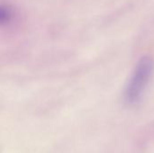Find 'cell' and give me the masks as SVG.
Wrapping results in <instances>:
<instances>
[{"instance_id": "obj_1", "label": "cell", "mask_w": 154, "mask_h": 153, "mask_svg": "<svg viewBox=\"0 0 154 153\" xmlns=\"http://www.w3.org/2000/svg\"><path fill=\"white\" fill-rule=\"evenodd\" d=\"M153 73V59L148 56L141 58L124 93V100L128 106H135L142 101Z\"/></svg>"}, {"instance_id": "obj_2", "label": "cell", "mask_w": 154, "mask_h": 153, "mask_svg": "<svg viewBox=\"0 0 154 153\" xmlns=\"http://www.w3.org/2000/svg\"><path fill=\"white\" fill-rule=\"evenodd\" d=\"M14 14L11 8L5 5H0V25L10 22Z\"/></svg>"}]
</instances>
